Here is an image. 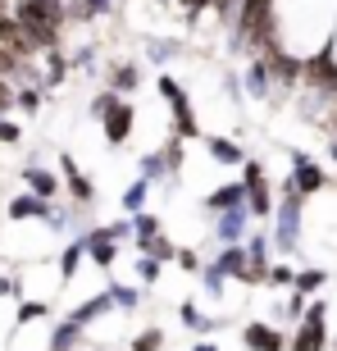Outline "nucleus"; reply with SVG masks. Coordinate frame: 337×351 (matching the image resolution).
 <instances>
[{
	"instance_id": "1",
	"label": "nucleus",
	"mask_w": 337,
	"mask_h": 351,
	"mask_svg": "<svg viewBox=\"0 0 337 351\" xmlns=\"http://www.w3.org/2000/svg\"><path fill=\"white\" fill-rule=\"evenodd\" d=\"M14 19L37 37L41 51H55V46H60V32H64V23H68V10H55L46 0H14Z\"/></svg>"
},
{
	"instance_id": "2",
	"label": "nucleus",
	"mask_w": 337,
	"mask_h": 351,
	"mask_svg": "<svg viewBox=\"0 0 337 351\" xmlns=\"http://www.w3.org/2000/svg\"><path fill=\"white\" fill-rule=\"evenodd\" d=\"M155 87H160V96L173 105V137H182V142H196V137H205V132H201V123H196V105H192V96L182 91V82H178V78H168V73H160Z\"/></svg>"
},
{
	"instance_id": "3",
	"label": "nucleus",
	"mask_w": 337,
	"mask_h": 351,
	"mask_svg": "<svg viewBox=\"0 0 337 351\" xmlns=\"http://www.w3.org/2000/svg\"><path fill=\"white\" fill-rule=\"evenodd\" d=\"M287 351H328V301L310 297L305 319H301L297 333L287 338Z\"/></svg>"
},
{
	"instance_id": "4",
	"label": "nucleus",
	"mask_w": 337,
	"mask_h": 351,
	"mask_svg": "<svg viewBox=\"0 0 337 351\" xmlns=\"http://www.w3.org/2000/svg\"><path fill=\"white\" fill-rule=\"evenodd\" d=\"M301 196H278V210H273V247L283 256H297V242H301Z\"/></svg>"
},
{
	"instance_id": "5",
	"label": "nucleus",
	"mask_w": 337,
	"mask_h": 351,
	"mask_svg": "<svg viewBox=\"0 0 337 351\" xmlns=\"http://www.w3.org/2000/svg\"><path fill=\"white\" fill-rule=\"evenodd\" d=\"M0 46H10L18 60H37V55H46L37 46V37H32V32L14 19V10H0Z\"/></svg>"
},
{
	"instance_id": "6",
	"label": "nucleus",
	"mask_w": 337,
	"mask_h": 351,
	"mask_svg": "<svg viewBox=\"0 0 337 351\" xmlns=\"http://www.w3.org/2000/svg\"><path fill=\"white\" fill-rule=\"evenodd\" d=\"M264 60H269L273 82H278V87H305V60H301L297 51H287V46H273Z\"/></svg>"
},
{
	"instance_id": "7",
	"label": "nucleus",
	"mask_w": 337,
	"mask_h": 351,
	"mask_svg": "<svg viewBox=\"0 0 337 351\" xmlns=\"http://www.w3.org/2000/svg\"><path fill=\"white\" fill-rule=\"evenodd\" d=\"M251 215L247 206H237V210H223V215H214V237H219V247H233V242H247L251 233Z\"/></svg>"
},
{
	"instance_id": "8",
	"label": "nucleus",
	"mask_w": 337,
	"mask_h": 351,
	"mask_svg": "<svg viewBox=\"0 0 337 351\" xmlns=\"http://www.w3.org/2000/svg\"><path fill=\"white\" fill-rule=\"evenodd\" d=\"M132 119H137V110H132L128 101H118L114 110H110V114L101 119V132H105V142L110 146H123L132 137Z\"/></svg>"
},
{
	"instance_id": "9",
	"label": "nucleus",
	"mask_w": 337,
	"mask_h": 351,
	"mask_svg": "<svg viewBox=\"0 0 337 351\" xmlns=\"http://www.w3.org/2000/svg\"><path fill=\"white\" fill-rule=\"evenodd\" d=\"M242 347H247V351H287V333H278L273 324L251 319V324L242 328Z\"/></svg>"
},
{
	"instance_id": "10",
	"label": "nucleus",
	"mask_w": 337,
	"mask_h": 351,
	"mask_svg": "<svg viewBox=\"0 0 337 351\" xmlns=\"http://www.w3.org/2000/svg\"><path fill=\"white\" fill-rule=\"evenodd\" d=\"M60 169H64V192L73 196V206H91V201H96V182H91L68 156H60Z\"/></svg>"
},
{
	"instance_id": "11",
	"label": "nucleus",
	"mask_w": 337,
	"mask_h": 351,
	"mask_svg": "<svg viewBox=\"0 0 337 351\" xmlns=\"http://www.w3.org/2000/svg\"><path fill=\"white\" fill-rule=\"evenodd\" d=\"M201 206H205L210 215H223V210L247 206V182H219L214 192H205V196H201Z\"/></svg>"
},
{
	"instance_id": "12",
	"label": "nucleus",
	"mask_w": 337,
	"mask_h": 351,
	"mask_svg": "<svg viewBox=\"0 0 337 351\" xmlns=\"http://www.w3.org/2000/svg\"><path fill=\"white\" fill-rule=\"evenodd\" d=\"M87 261L96 265V269H114L118 242L110 237V228H91V233H87Z\"/></svg>"
},
{
	"instance_id": "13",
	"label": "nucleus",
	"mask_w": 337,
	"mask_h": 351,
	"mask_svg": "<svg viewBox=\"0 0 337 351\" xmlns=\"http://www.w3.org/2000/svg\"><path fill=\"white\" fill-rule=\"evenodd\" d=\"M292 178H297V196H301V201H310V196H319L328 187V169H324V165H314V160L297 165Z\"/></svg>"
},
{
	"instance_id": "14",
	"label": "nucleus",
	"mask_w": 337,
	"mask_h": 351,
	"mask_svg": "<svg viewBox=\"0 0 337 351\" xmlns=\"http://www.w3.org/2000/svg\"><path fill=\"white\" fill-rule=\"evenodd\" d=\"M205 142V156L214 160V165H247V151L233 142V137H219V132H210V137H201Z\"/></svg>"
},
{
	"instance_id": "15",
	"label": "nucleus",
	"mask_w": 337,
	"mask_h": 351,
	"mask_svg": "<svg viewBox=\"0 0 337 351\" xmlns=\"http://www.w3.org/2000/svg\"><path fill=\"white\" fill-rule=\"evenodd\" d=\"M269 91H273V69H269V60H264V55H255V60H251V69H247V96L264 101Z\"/></svg>"
},
{
	"instance_id": "16",
	"label": "nucleus",
	"mask_w": 337,
	"mask_h": 351,
	"mask_svg": "<svg viewBox=\"0 0 337 351\" xmlns=\"http://www.w3.org/2000/svg\"><path fill=\"white\" fill-rule=\"evenodd\" d=\"M23 182H27V192L46 196V201H55V196L64 192V187H60V178H55L51 169H41V165H27V169H23Z\"/></svg>"
},
{
	"instance_id": "17",
	"label": "nucleus",
	"mask_w": 337,
	"mask_h": 351,
	"mask_svg": "<svg viewBox=\"0 0 337 351\" xmlns=\"http://www.w3.org/2000/svg\"><path fill=\"white\" fill-rule=\"evenodd\" d=\"M247 261H251V251L242 247V242H233V247H219V256H214L210 265H214L223 278H237V274L247 269Z\"/></svg>"
},
{
	"instance_id": "18",
	"label": "nucleus",
	"mask_w": 337,
	"mask_h": 351,
	"mask_svg": "<svg viewBox=\"0 0 337 351\" xmlns=\"http://www.w3.org/2000/svg\"><path fill=\"white\" fill-rule=\"evenodd\" d=\"M132 228H137V237H132V242H137V251H146L160 233H164V219H160L155 210H142V215H132Z\"/></svg>"
},
{
	"instance_id": "19",
	"label": "nucleus",
	"mask_w": 337,
	"mask_h": 351,
	"mask_svg": "<svg viewBox=\"0 0 337 351\" xmlns=\"http://www.w3.org/2000/svg\"><path fill=\"white\" fill-rule=\"evenodd\" d=\"M110 87H114L118 96L137 91V87H142V69L132 64V60H118V64H110Z\"/></svg>"
},
{
	"instance_id": "20",
	"label": "nucleus",
	"mask_w": 337,
	"mask_h": 351,
	"mask_svg": "<svg viewBox=\"0 0 337 351\" xmlns=\"http://www.w3.org/2000/svg\"><path fill=\"white\" fill-rule=\"evenodd\" d=\"M110 306H114V297H110V287H105V292H96V297H91V301H82L78 311H73V319H78V324L87 328L91 319H101V315L110 311Z\"/></svg>"
},
{
	"instance_id": "21",
	"label": "nucleus",
	"mask_w": 337,
	"mask_h": 351,
	"mask_svg": "<svg viewBox=\"0 0 337 351\" xmlns=\"http://www.w3.org/2000/svg\"><path fill=\"white\" fill-rule=\"evenodd\" d=\"M82 256H87V233H82L78 242H68V247H64V256H60V283H68V278L78 274Z\"/></svg>"
},
{
	"instance_id": "22",
	"label": "nucleus",
	"mask_w": 337,
	"mask_h": 351,
	"mask_svg": "<svg viewBox=\"0 0 337 351\" xmlns=\"http://www.w3.org/2000/svg\"><path fill=\"white\" fill-rule=\"evenodd\" d=\"M328 283V269L324 265H305V269H297V292H305V297H314V292H319V287Z\"/></svg>"
},
{
	"instance_id": "23",
	"label": "nucleus",
	"mask_w": 337,
	"mask_h": 351,
	"mask_svg": "<svg viewBox=\"0 0 337 351\" xmlns=\"http://www.w3.org/2000/svg\"><path fill=\"white\" fill-rule=\"evenodd\" d=\"M137 169H142V178H151V182H164V178H173V173H168V160H164V151H146V156L137 160Z\"/></svg>"
},
{
	"instance_id": "24",
	"label": "nucleus",
	"mask_w": 337,
	"mask_h": 351,
	"mask_svg": "<svg viewBox=\"0 0 337 351\" xmlns=\"http://www.w3.org/2000/svg\"><path fill=\"white\" fill-rule=\"evenodd\" d=\"M78 342H82V324L73 319V315H68L64 324L55 328V338H51V351H73Z\"/></svg>"
},
{
	"instance_id": "25",
	"label": "nucleus",
	"mask_w": 337,
	"mask_h": 351,
	"mask_svg": "<svg viewBox=\"0 0 337 351\" xmlns=\"http://www.w3.org/2000/svg\"><path fill=\"white\" fill-rule=\"evenodd\" d=\"M41 60H46V87H60V82H64V73H68V60H64V51H60V46H55V51H46L41 55Z\"/></svg>"
},
{
	"instance_id": "26",
	"label": "nucleus",
	"mask_w": 337,
	"mask_h": 351,
	"mask_svg": "<svg viewBox=\"0 0 337 351\" xmlns=\"http://www.w3.org/2000/svg\"><path fill=\"white\" fill-rule=\"evenodd\" d=\"M146 196H151V178L128 182V192H123V210H128V215H142V210H146Z\"/></svg>"
},
{
	"instance_id": "27",
	"label": "nucleus",
	"mask_w": 337,
	"mask_h": 351,
	"mask_svg": "<svg viewBox=\"0 0 337 351\" xmlns=\"http://www.w3.org/2000/svg\"><path fill=\"white\" fill-rule=\"evenodd\" d=\"M146 55L155 60V64H168V60H178L182 46L178 41H168V37H155V41H146Z\"/></svg>"
},
{
	"instance_id": "28",
	"label": "nucleus",
	"mask_w": 337,
	"mask_h": 351,
	"mask_svg": "<svg viewBox=\"0 0 337 351\" xmlns=\"http://www.w3.org/2000/svg\"><path fill=\"white\" fill-rule=\"evenodd\" d=\"M14 73H32V60H18L10 46H0V78H14Z\"/></svg>"
},
{
	"instance_id": "29",
	"label": "nucleus",
	"mask_w": 337,
	"mask_h": 351,
	"mask_svg": "<svg viewBox=\"0 0 337 351\" xmlns=\"http://www.w3.org/2000/svg\"><path fill=\"white\" fill-rule=\"evenodd\" d=\"M118 101H123V96H118L114 87H105V91H96V96H91V119H105V114H110V110H114Z\"/></svg>"
},
{
	"instance_id": "30",
	"label": "nucleus",
	"mask_w": 337,
	"mask_h": 351,
	"mask_svg": "<svg viewBox=\"0 0 337 351\" xmlns=\"http://www.w3.org/2000/svg\"><path fill=\"white\" fill-rule=\"evenodd\" d=\"M160 347H164V328H155V324L132 338V351H160Z\"/></svg>"
},
{
	"instance_id": "31",
	"label": "nucleus",
	"mask_w": 337,
	"mask_h": 351,
	"mask_svg": "<svg viewBox=\"0 0 337 351\" xmlns=\"http://www.w3.org/2000/svg\"><path fill=\"white\" fill-rule=\"evenodd\" d=\"M110 297H114L118 311H137V287H128V283H110Z\"/></svg>"
},
{
	"instance_id": "32",
	"label": "nucleus",
	"mask_w": 337,
	"mask_h": 351,
	"mask_svg": "<svg viewBox=\"0 0 337 351\" xmlns=\"http://www.w3.org/2000/svg\"><path fill=\"white\" fill-rule=\"evenodd\" d=\"M142 256H155V261H160V265H164V261H178V247H173V242H168V237H164V233H160V237H155V242H151V247H146V251H142Z\"/></svg>"
},
{
	"instance_id": "33",
	"label": "nucleus",
	"mask_w": 337,
	"mask_h": 351,
	"mask_svg": "<svg viewBox=\"0 0 337 351\" xmlns=\"http://www.w3.org/2000/svg\"><path fill=\"white\" fill-rule=\"evenodd\" d=\"M51 315V301H23L18 306V324H27V319H46Z\"/></svg>"
},
{
	"instance_id": "34",
	"label": "nucleus",
	"mask_w": 337,
	"mask_h": 351,
	"mask_svg": "<svg viewBox=\"0 0 337 351\" xmlns=\"http://www.w3.org/2000/svg\"><path fill=\"white\" fill-rule=\"evenodd\" d=\"M178 319H182V324H187V328H210V319H205V315H201V311H196L192 301H182V306H178Z\"/></svg>"
},
{
	"instance_id": "35",
	"label": "nucleus",
	"mask_w": 337,
	"mask_h": 351,
	"mask_svg": "<svg viewBox=\"0 0 337 351\" xmlns=\"http://www.w3.org/2000/svg\"><path fill=\"white\" fill-rule=\"evenodd\" d=\"M292 283H297L292 265H269V287H292Z\"/></svg>"
},
{
	"instance_id": "36",
	"label": "nucleus",
	"mask_w": 337,
	"mask_h": 351,
	"mask_svg": "<svg viewBox=\"0 0 337 351\" xmlns=\"http://www.w3.org/2000/svg\"><path fill=\"white\" fill-rule=\"evenodd\" d=\"M137 278L151 283V287L160 283V261H155V256H142V261H137Z\"/></svg>"
},
{
	"instance_id": "37",
	"label": "nucleus",
	"mask_w": 337,
	"mask_h": 351,
	"mask_svg": "<svg viewBox=\"0 0 337 351\" xmlns=\"http://www.w3.org/2000/svg\"><path fill=\"white\" fill-rule=\"evenodd\" d=\"M210 5H214V0H178V10H182V19H187V23H196Z\"/></svg>"
},
{
	"instance_id": "38",
	"label": "nucleus",
	"mask_w": 337,
	"mask_h": 351,
	"mask_svg": "<svg viewBox=\"0 0 337 351\" xmlns=\"http://www.w3.org/2000/svg\"><path fill=\"white\" fill-rule=\"evenodd\" d=\"M178 269H182V274H201L205 265H201V256H196L192 247H178Z\"/></svg>"
},
{
	"instance_id": "39",
	"label": "nucleus",
	"mask_w": 337,
	"mask_h": 351,
	"mask_svg": "<svg viewBox=\"0 0 337 351\" xmlns=\"http://www.w3.org/2000/svg\"><path fill=\"white\" fill-rule=\"evenodd\" d=\"M18 110H23V114H37V110H41V91L23 87V91H18Z\"/></svg>"
},
{
	"instance_id": "40",
	"label": "nucleus",
	"mask_w": 337,
	"mask_h": 351,
	"mask_svg": "<svg viewBox=\"0 0 337 351\" xmlns=\"http://www.w3.org/2000/svg\"><path fill=\"white\" fill-rule=\"evenodd\" d=\"M14 105H18V91H14V87H10V78H0V119L10 114Z\"/></svg>"
},
{
	"instance_id": "41",
	"label": "nucleus",
	"mask_w": 337,
	"mask_h": 351,
	"mask_svg": "<svg viewBox=\"0 0 337 351\" xmlns=\"http://www.w3.org/2000/svg\"><path fill=\"white\" fill-rule=\"evenodd\" d=\"M110 228V237L114 242H128V237H137V228H132V219H118V223H105Z\"/></svg>"
},
{
	"instance_id": "42",
	"label": "nucleus",
	"mask_w": 337,
	"mask_h": 351,
	"mask_svg": "<svg viewBox=\"0 0 337 351\" xmlns=\"http://www.w3.org/2000/svg\"><path fill=\"white\" fill-rule=\"evenodd\" d=\"M82 10H87V19H96V14H110V10H114V0H82Z\"/></svg>"
},
{
	"instance_id": "43",
	"label": "nucleus",
	"mask_w": 337,
	"mask_h": 351,
	"mask_svg": "<svg viewBox=\"0 0 337 351\" xmlns=\"http://www.w3.org/2000/svg\"><path fill=\"white\" fill-rule=\"evenodd\" d=\"M18 137H23V132H18V123H5V119H0V142H5V146H14Z\"/></svg>"
},
{
	"instance_id": "44",
	"label": "nucleus",
	"mask_w": 337,
	"mask_h": 351,
	"mask_svg": "<svg viewBox=\"0 0 337 351\" xmlns=\"http://www.w3.org/2000/svg\"><path fill=\"white\" fill-rule=\"evenodd\" d=\"M328 156H333V165H337V132L328 137Z\"/></svg>"
},
{
	"instance_id": "45",
	"label": "nucleus",
	"mask_w": 337,
	"mask_h": 351,
	"mask_svg": "<svg viewBox=\"0 0 337 351\" xmlns=\"http://www.w3.org/2000/svg\"><path fill=\"white\" fill-rule=\"evenodd\" d=\"M192 351H219V347H214V342H196Z\"/></svg>"
},
{
	"instance_id": "46",
	"label": "nucleus",
	"mask_w": 337,
	"mask_h": 351,
	"mask_svg": "<svg viewBox=\"0 0 337 351\" xmlns=\"http://www.w3.org/2000/svg\"><path fill=\"white\" fill-rule=\"evenodd\" d=\"M0 10H10V5H5V0H0Z\"/></svg>"
}]
</instances>
